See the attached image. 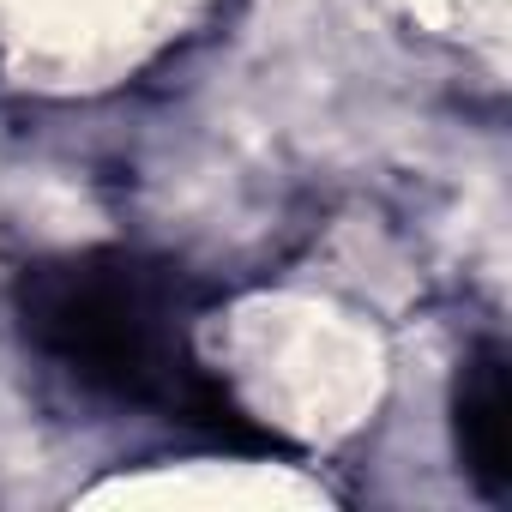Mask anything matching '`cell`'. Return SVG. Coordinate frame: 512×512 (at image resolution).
<instances>
[{"label": "cell", "mask_w": 512, "mask_h": 512, "mask_svg": "<svg viewBox=\"0 0 512 512\" xmlns=\"http://www.w3.org/2000/svg\"><path fill=\"white\" fill-rule=\"evenodd\" d=\"M452 440L464 458V476L482 488V500H506L512 464H506V350L476 344L452 380Z\"/></svg>", "instance_id": "obj_2"}, {"label": "cell", "mask_w": 512, "mask_h": 512, "mask_svg": "<svg viewBox=\"0 0 512 512\" xmlns=\"http://www.w3.org/2000/svg\"><path fill=\"white\" fill-rule=\"evenodd\" d=\"M205 290L157 253L133 247H85L55 253L19 272L13 314L37 356H49L67 380L109 404L151 410L235 452H284L272 428H260L217 374L193 356V314Z\"/></svg>", "instance_id": "obj_1"}]
</instances>
